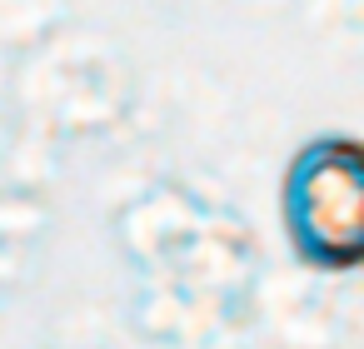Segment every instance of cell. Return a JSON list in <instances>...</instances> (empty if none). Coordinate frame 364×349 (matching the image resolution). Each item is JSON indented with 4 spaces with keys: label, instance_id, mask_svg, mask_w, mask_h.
Instances as JSON below:
<instances>
[{
    "label": "cell",
    "instance_id": "cell-1",
    "mask_svg": "<svg viewBox=\"0 0 364 349\" xmlns=\"http://www.w3.org/2000/svg\"><path fill=\"white\" fill-rule=\"evenodd\" d=\"M289 249L324 274L364 264V150L349 135L309 140L279 185Z\"/></svg>",
    "mask_w": 364,
    "mask_h": 349
}]
</instances>
